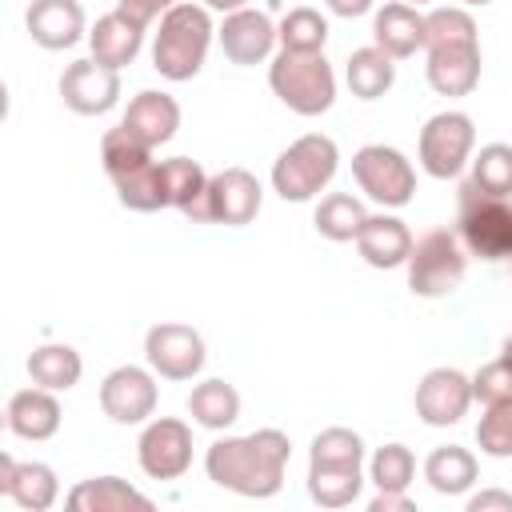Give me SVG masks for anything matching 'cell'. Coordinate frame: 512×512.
Segmentation results:
<instances>
[{"label": "cell", "mask_w": 512, "mask_h": 512, "mask_svg": "<svg viewBox=\"0 0 512 512\" xmlns=\"http://www.w3.org/2000/svg\"><path fill=\"white\" fill-rule=\"evenodd\" d=\"M356 248L372 268H400L412 252V232L400 216H368L356 232Z\"/></svg>", "instance_id": "obj_22"}, {"label": "cell", "mask_w": 512, "mask_h": 512, "mask_svg": "<svg viewBox=\"0 0 512 512\" xmlns=\"http://www.w3.org/2000/svg\"><path fill=\"white\" fill-rule=\"evenodd\" d=\"M336 16H344V20H356V16H364L368 8H372V0H324Z\"/></svg>", "instance_id": "obj_44"}, {"label": "cell", "mask_w": 512, "mask_h": 512, "mask_svg": "<svg viewBox=\"0 0 512 512\" xmlns=\"http://www.w3.org/2000/svg\"><path fill=\"white\" fill-rule=\"evenodd\" d=\"M156 380L148 368H136V364H120L104 376L100 384V408L108 420L116 424H144L152 412H156Z\"/></svg>", "instance_id": "obj_11"}, {"label": "cell", "mask_w": 512, "mask_h": 512, "mask_svg": "<svg viewBox=\"0 0 512 512\" xmlns=\"http://www.w3.org/2000/svg\"><path fill=\"white\" fill-rule=\"evenodd\" d=\"M368 512H416V504L408 500V492H376L368 500Z\"/></svg>", "instance_id": "obj_43"}, {"label": "cell", "mask_w": 512, "mask_h": 512, "mask_svg": "<svg viewBox=\"0 0 512 512\" xmlns=\"http://www.w3.org/2000/svg\"><path fill=\"white\" fill-rule=\"evenodd\" d=\"M68 508L72 512H128V508L148 512L152 500L144 492H136L128 480H120V476H92V480H80L68 492Z\"/></svg>", "instance_id": "obj_24"}, {"label": "cell", "mask_w": 512, "mask_h": 512, "mask_svg": "<svg viewBox=\"0 0 512 512\" xmlns=\"http://www.w3.org/2000/svg\"><path fill=\"white\" fill-rule=\"evenodd\" d=\"M204 8H212V12H240V8H248V0H204Z\"/></svg>", "instance_id": "obj_45"}, {"label": "cell", "mask_w": 512, "mask_h": 512, "mask_svg": "<svg viewBox=\"0 0 512 512\" xmlns=\"http://www.w3.org/2000/svg\"><path fill=\"white\" fill-rule=\"evenodd\" d=\"M480 476V464L468 448L460 444H444V448H432L428 460H424V480L432 484V492L440 496H460L476 484Z\"/></svg>", "instance_id": "obj_26"}, {"label": "cell", "mask_w": 512, "mask_h": 512, "mask_svg": "<svg viewBox=\"0 0 512 512\" xmlns=\"http://www.w3.org/2000/svg\"><path fill=\"white\" fill-rule=\"evenodd\" d=\"M352 180L368 200H376L384 208H404L416 192L412 160L400 148H388V144H364L352 156Z\"/></svg>", "instance_id": "obj_7"}, {"label": "cell", "mask_w": 512, "mask_h": 512, "mask_svg": "<svg viewBox=\"0 0 512 512\" xmlns=\"http://www.w3.org/2000/svg\"><path fill=\"white\" fill-rule=\"evenodd\" d=\"M364 220H368V212H364V204H360L352 192H332V196H324V200L316 204V216H312L316 232H320L324 240H336V244L356 240V232H360Z\"/></svg>", "instance_id": "obj_32"}, {"label": "cell", "mask_w": 512, "mask_h": 512, "mask_svg": "<svg viewBox=\"0 0 512 512\" xmlns=\"http://www.w3.org/2000/svg\"><path fill=\"white\" fill-rule=\"evenodd\" d=\"M8 432L20 440H52L60 432V400L52 388H20L8 400Z\"/></svg>", "instance_id": "obj_20"}, {"label": "cell", "mask_w": 512, "mask_h": 512, "mask_svg": "<svg viewBox=\"0 0 512 512\" xmlns=\"http://www.w3.org/2000/svg\"><path fill=\"white\" fill-rule=\"evenodd\" d=\"M468 180L488 196H508L512 200V144H484L472 156V176Z\"/></svg>", "instance_id": "obj_34"}, {"label": "cell", "mask_w": 512, "mask_h": 512, "mask_svg": "<svg viewBox=\"0 0 512 512\" xmlns=\"http://www.w3.org/2000/svg\"><path fill=\"white\" fill-rule=\"evenodd\" d=\"M292 444L280 428H256L252 436H224L204 452V472L212 484L248 496L268 500L284 484Z\"/></svg>", "instance_id": "obj_1"}, {"label": "cell", "mask_w": 512, "mask_h": 512, "mask_svg": "<svg viewBox=\"0 0 512 512\" xmlns=\"http://www.w3.org/2000/svg\"><path fill=\"white\" fill-rule=\"evenodd\" d=\"M100 160H104V172H108V176H124V172L148 164V160H152V148L120 124V128H108V132H104V140H100Z\"/></svg>", "instance_id": "obj_36"}, {"label": "cell", "mask_w": 512, "mask_h": 512, "mask_svg": "<svg viewBox=\"0 0 512 512\" xmlns=\"http://www.w3.org/2000/svg\"><path fill=\"white\" fill-rule=\"evenodd\" d=\"M364 488L360 464H308V496L320 508H348Z\"/></svg>", "instance_id": "obj_29"}, {"label": "cell", "mask_w": 512, "mask_h": 512, "mask_svg": "<svg viewBox=\"0 0 512 512\" xmlns=\"http://www.w3.org/2000/svg\"><path fill=\"white\" fill-rule=\"evenodd\" d=\"M500 356H508V360H512V336L504 340V352H500Z\"/></svg>", "instance_id": "obj_46"}, {"label": "cell", "mask_w": 512, "mask_h": 512, "mask_svg": "<svg viewBox=\"0 0 512 512\" xmlns=\"http://www.w3.org/2000/svg\"><path fill=\"white\" fill-rule=\"evenodd\" d=\"M188 412H192V420L200 428L220 432V428L236 424V416H240V392L228 380H204V384H196L188 392Z\"/></svg>", "instance_id": "obj_31"}, {"label": "cell", "mask_w": 512, "mask_h": 512, "mask_svg": "<svg viewBox=\"0 0 512 512\" xmlns=\"http://www.w3.org/2000/svg\"><path fill=\"white\" fill-rule=\"evenodd\" d=\"M132 136H140L148 148H160L176 136L180 128V104L168 96V92H156V88H144L128 100V112L120 120Z\"/></svg>", "instance_id": "obj_19"}, {"label": "cell", "mask_w": 512, "mask_h": 512, "mask_svg": "<svg viewBox=\"0 0 512 512\" xmlns=\"http://www.w3.org/2000/svg\"><path fill=\"white\" fill-rule=\"evenodd\" d=\"M136 460L152 480H180L192 468V428L176 416H156L136 440Z\"/></svg>", "instance_id": "obj_9"}, {"label": "cell", "mask_w": 512, "mask_h": 512, "mask_svg": "<svg viewBox=\"0 0 512 512\" xmlns=\"http://www.w3.org/2000/svg\"><path fill=\"white\" fill-rule=\"evenodd\" d=\"M468 404H472V380L456 368H432L416 384V416L432 428L460 424Z\"/></svg>", "instance_id": "obj_14"}, {"label": "cell", "mask_w": 512, "mask_h": 512, "mask_svg": "<svg viewBox=\"0 0 512 512\" xmlns=\"http://www.w3.org/2000/svg\"><path fill=\"white\" fill-rule=\"evenodd\" d=\"M404 4H412V8H416V4H428V0H404Z\"/></svg>", "instance_id": "obj_48"}, {"label": "cell", "mask_w": 512, "mask_h": 512, "mask_svg": "<svg viewBox=\"0 0 512 512\" xmlns=\"http://www.w3.org/2000/svg\"><path fill=\"white\" fill-rule=\"evenodd\" d=\"M476 444L484 456H496V460L512 456V396L484 404V416L476 424Z\"/></svg>", "instance_id": "obj_39"}, {"label": "cell", "mask_w": 512, "mask_h": 512, "mask_svg": "<svg viewBox=\"0 0 512 512\" xmlns=\"http://www.w3.org/2000/svg\"><path fill=\"white\" fill-rule=\"evenodd\" d=\"M116 184V200L132 212H160V208H172L168 204V184H164V164L148 160L124 176H112Z\"/></svg>", "instance_id": "obj_28"}, {"label": "cell", "mask_w": 512, "mask_h": 512, "mask_svg": "<svg viewBox=\"0 0 512 512\" xmlns=\"http://www.w3.org/2000/svg\"><path fill=\"white\" fill-rule=\"evenodd\" d=\"M468 512H512V492L500 488H484L468 500Z\"/></svg>", "instance_id": "obj_42"}, {"label": "cell", "mask_w": 512, "mask_h": 512, "mask_svg": "<svg viewBox=\"0 0 512 512\" xmlns=\"http://www.w3.org/2000/svg\"><path fill=\"white\" fill-rule=\"evenodd\" d=\"M336 140L332 136H320V132H308L300 140H292L276 164H272V188L280 192V200H292V204H304L312 200L316 192H324L336 176Z\"/></svg>", "instance_id": "obj_4"}, {"label": "cell", "mask_w": 512, "mask_h": 512, "mask_svg": "<svg viewBox=\"0 0 512 512\" xmlns=\"http://www.w3.org/2000/svg\"><path fill=\"white\" fill-rule=\"evenodd\" d=\"M344 80H348L352 96H360V100H380V96L392 88V80H396V64H392V56L380 52L376 44H372V48H356V52L348 56V64H344Z\"/></svg>", "instance_id": "obj_30"}, {"label": "cell", "mask_w": 512, "mask_h": 512, "mask_svg": "<svg viewBox=\"0 0 512 512\" xmlns=\"http://www.w3.org/2000/svg\"><path fill=\"white\" fill-rule=\"evenodd\" d=\"M160 164H164L168 204L180 208L188 220L208 224V172L188 156H172V160H160Z\"/></svg>", "instance_id": "obj_25"}, {"label": "cell", "mask_w": 512, "mask_h": 512, "mask_svg": "<svg viewBox=\"0 0 512 512\" xmlns=\"http://www.w3.org/2000/svg\"><path fill=\"white\" fill-rule=\"evenodd\" d=\"M140 44H144V28L132 24L124 12H108V16H100V20L92 24V32H88L92 60L104 64V68H116V72H120L124 64L136 60Z\"/></svg>", "instance_id": "obj_23"}, {"label": "cell", "mask_w": 512, "mask_h": 512, "mask_svg": "<svg viewBox=\"0 0 512 512\" xmlns=\"http://www.w3.org/2000/svg\"><path fill=\"white\" fill-rule=\"evenodd\" d=\"M428 84L440 96H468L480 84V44H440L428 48Z\"/></svg>", "instance_id": "obj_18"}, {"label": "cell", "mask_w": 512, "mask_h": 512, "mask_svg": "<svg viewBox=\"0 0 512 512\" xmlns=\"http://www.w3.org/2000/svg\"><path fill=\"white\" fill-rule=\"evenodd\" d=\"M148 368L164 380H192L204 368V336L188 324H152L144 336Z\"/></svg>", "instance_id": "obj_10"}, {"label": "cell", "mask_w": 512, "mask_h": 512, "mask_svg": "<svg viewBox=\"0 0 512 512\" xmlns=\"http://www.w3.org/2000/svg\"><path fill=\"white\" fill-rule=\"evenodd\" d=\"M212 36H216V28H212L208 8H200V4H172L160 16V32L152 40V68L164 80H176V84L192 80L204 68Z\"/></svg>", "instance_id": "obj_2"}, {"label": "cell", "mask_w": 512, "mask_h": 512, "mask_svg": "<svg viewBox=\"0 0 512 512\" xmlns=\"http://www.w3.org/2000/svg\"><path fill=\"white\" fill-rule=\"evenodd\" d=\"M472 144H476V128L468 112H436L416 140V156L420 168L436 180H452L464 172V164H472Z\"/></svg>", "instance_id": "obj_8"}, {"label": "cell", "mask_w": 512, "mask_h": 512, "mask_svg": "<svg viewBox=\"0 0 512 512\" xmlns=\"http://www.w3.org/2000/svg\"><path fill=\"white\" fill-rule=\"evenodd\" d=\"M268 84L284 108L296 116H320L336 100V72L324 52H284L268 64Z\"/></svg>", "instance_id": "obj_3"}, {"label": "cell", "mask_w": 512, "mask_h": 512, "mask_svg": "<svg viewBox=\"0 0 512 512\" xmlns=\"http://www.w3.org/2000/svg\"><path fill=\"white\" fill-rule=\"evenodd\" d=\"M80 372H84V360L72 344H40V348L28 352V376L40 388L68 392V388L80 384Z\"/></svg>", "instance_id": "obj_27"}, {"label": "cell", "mask_w": 512, "mask_h": 512, "mask_svg": "<svg viewBox=\"0 0 512 512\" xmlns=\"http://www.w3.org/2000/svg\"><path fill=\"white\" fill-rule=\"evenodd\" d=\"M508 396H512V360H508V356L484 364V368L472 376V400L496 404V400H508Z\"/></svg>", "instance_id": "obj_40"}, {"label": "cell", "mask_w": 512, "mask_h": 512, "mask_svg": "<svg viewBox=\"0 0 512 512\" xmlns=\"http://www.w3.org/2000/svg\"><path fill=\"white\" fill-rule=\"evenodd\" d=\"M464 4H472V8H484V4H492V0H464Z\"/></svg>", "instance_id": "obj_47"}, {"label": "cell", "mask_w": 512, "mask_h": 512, "mask_svg": "<svg viewBox=\"0 0 512 512\" xmlns=\"http://www.w3.org/2000/svg\"><path fill=\"white\" fill-rule=\"evenodd\" d=\"M372 44L380 52H388L392 60L416 56V48H424V16L412 4H404V0L384 4L372 16Z\"/></svg>", "instance_id": "obj_21"}, {"label": "cell", "mask_w": 512, "mask_h": 512, "mask_svg": "<svg viewBox=\"0 0 512 512\" xmlns=\"http://www.w3.org/2000/svg\"><path fill=\"white\" fill-rule=\"evenodd\" d=\"M276 40L284 52H324L328 20L316 8H288L284 20L276 24Z\"/></svg>", "instance_id": "obj_33"}, {"label": "cell", "mask_w": 512, "mask_h": 512, "mask_svg": "<svg viewBox=\"0 0 512 512\" xmlns=\"http://www.w3.org/2000/svg\"><path fill=\"white\" fill-rule=\"evenodd\" d=\"M172 4H176V0H116V12H124L132 24L148 28V24H152V20H160Z\"/></svg>", "instance_id": "obj_41"}, {"label": "cell", "mask_w": 512, "mask_h": 512, "mask_svg": "<svg viewBox=\"0 0 512 512\" xmlns=\"http://www.w3.org/2000/svg\"><path fill=\"white\" fill-rule=\"evenodd\" d=\"M308 464H364V440L360 432L352 428H324L312 436V448H308Z\"/></svg>", "instance_id": "obj_37"}, {"label": "cell", "mask_w": 512, "mask_h": 512, "mask_svg": "<svg viewBox=\"0 0 512 512\" xmlns=\"http://www.w3.org/2000/svg\"><path fill=\"white\" fill-rule=\"evenodd\" d=\"M264 188L248 168H224L216 176H208V220L212 224H252L260 212Z\"/></svg>", "instance_id": "obj_13"}, {"label": "cell", "mask_w": 512, "mask_h": 512, "mask_svg": "<svg viewBox=\"0 0 512 512\" xmlns=\"http://www.w3.org/2000/svg\"><path fill=\"white\" fill-rule=\"evenodd\" d=\"M60 96L76 116H104L120 100V72L88 60H72L60 76Z\"/></svg>", "instance_id": "obj_12"}, {"label": "cell", "mask_w": 512, "mask_h": 512, "mask_svg": "<svg viewBox=\"0 0 512 512\" xmlns=\"http://www.w3.org/2000/svg\"><path fill=\"white\" fill-rule=\"evenodd\" d=\"M460 240L480 260L512 256V200L488 196L472 180L460 184Z\"/></svg>", "instance_id": "obj_5"}, {"label": "cell", "mask_w": 512, "mask_h": 512, "mask_svg": "<svg viewBox=\"0 0 512 512\" xmlns=\"http://www.w3.org/2000/svg\"><path fill=\"white\" fill-rule=\"evenodd\" d=\"M24 24L40 48L64 52V48L80 44V36H84V8H80V0H32Z\"/></svg>", "instance_id": "obj_17"}, {"label": "cell", "mask_w": 512, "mask_h": 512, "mask_svg": "<svg viewBox=\"0 0 512 512\" xmlns=\"http://www.w3.org/2000/svg\"><path fill=\"white\" fill-rule=\"evenodd\" d=\"M412 476H416V456H412V448H404V444H384V448H376V456H372V464H368V480L376 484V492H408Z\"/></svg>", "instance_id": "obj_35"}, {"label": "cell", "mask_w": 512, "mask_h": 512, "mask_svg": "<svg viewBox=\"0 0 512 512\" xmlns=\"http://www.w3.org/2000/svg\"><path fill=\"white\" fill-rule=\"evenodd\" d=\"M404 268H408V288L424 300H436V296H448L452 288H460L468 256L460 252V244L448 228H432L420 240H412Z\"/></svg>", "instance_id": "obj_6"}, {"label": "cell", "mask_w": 512, "mask_h": 512, "mask_svg": "<svg viewBox=\"0 0 512 512\" xmlns=\"http://www.w3.org/2000/svg\"><path fill=\"white\" fill-rule=\"evenodd\" d=\"M440 44H476V20L464 8H432L424 16V48Z\"/></svg>", "instance_id": "obj_38"}, {"label": "cell", "mask_w": 512, "mask_h": 512, "mask_svg": "<svg viewBox=\"0 0 512 512\" xmlns=\"http://www.w3.org/2000/svg\"><path fill=\"white\" fill-rule=\"evenodd\" d=\"M0 492L24 512H48L60 496V480L40 460H16L12 452H0Z\"/></svg>", "instance_id": "obj_16"}, {"label": "cell", "mask_w": 512, "mask_h": 512, "mask_svg": "<svg viewBox=\"0 0 512 512\" xmlns=\"http://www.w3.org/2000/svg\"><path fill=\"white\" fill-rule=\"evenodd\" d=\"M220 36V48L232 64L240 68H252V64H264L276 48V24L268 12H256V8H240V12H228L224 24L216 28Z\"/></svg>", "instance_id": "obj_15"}]
</instances>
